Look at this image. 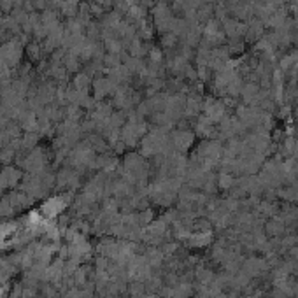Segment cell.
Returning a JSON list of instances; mask_svg holds the SVG:
<instances>
[{
  "label": "cell",
  "instance_id": "obj_1",
  "mask_svg": "<svg viewBox=\"0 0 298 298\" xmlns=\"http://www.w3.org/2000/svg\"><path fill=\"white\" fill-rule=\"evenodd\" d=\"M177 42L176 39V33H165V35H162V46L163 47H174Z\"/></svg>",
  "mask_w": 298,
  "mask_h": 298
},
{
  "label": "cell",
  "instance_id": "obj_2",
  "mask_svg": "<svg viewBox=\"0 0 298 298\" xmlns=\"http://www.w3.org/2000/svg\"><path fill=\"white\" fill-rule=\"evenodd\" d=\"M74 83H76V88H77V90H84V88H86L88 84H90V77L84 76V74H81V76L76 77V81H74Z\"/></svg>",
  "mask_w": 298,
  "mask_h": 298
},
{
  "label": "cell",
  "instance_id": "obj_3",
  "mask_svg": "<svg viewBox=\"0 0 298 298\" xmlns=\"http://www.w3.org/2000/svg\"><path fill=\"white\" fill-rule=\"evenodd\" d=\"M28 54H30L32 60L39 58V46H28Z\"/></svg>",
  "mask_w": 298,
  "mask_h": 298
}]
</instances>
